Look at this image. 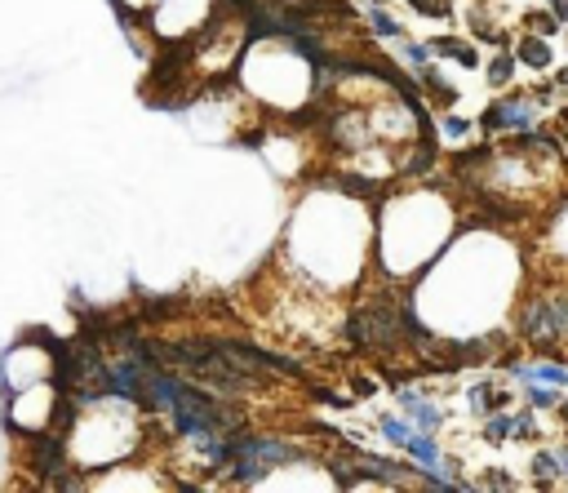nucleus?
I'll use <instances>...</instances> for the list:
<instances>
[{
	"label": "nucleus",
	"mask_w": 568,
	"mask_h": 493,
	"mask_svg": "<svg viewBox=\"0 0 568 493\" xmlns=\"http://www.w3.org/2000/svg\"><path fill=\"white\" fill-rule=\"evenodd\" d=\"M533 471H537L542 480H555V476L564 471V458H555V453H537V458H533Z\"/></svg>",
	"instance_id": "7"
},
{
	"label": "nucleus",
	"mask_w": 568,
	"mask_h": 493,
	"mask_svg": "<svg viewBox=\"0 0 568 493\" xmlns=\"http://www.w3.org/2000/svg\"><path fill=\"white\" fill-rule=\"evenodd\" d=\"M444 129H449V134H466V120H462V116H449V120H444Z\"/></svg>",
	"instance_id": "17"
},
{
	"label": "nucleus",
	"mask_w": 568,
	"mask_h": 493,
	"mask_svg": "<svg viewBox=\"0 0 568 493\" xmlns=\"http://www.w3.org/2000/svg\"><path fill=\"white\" fill-rule=\"evenodd\" d=\"M519 58H524L528 67H546V62H551V45H546L542 36H528V41L519 45Z\"/></svg>",
	"instance_id": "5"
},
{
	"label": "nucleus",
	"mask_w": 568,
	"mask_h": 493,
	"mask_svg": "<svg viewBox=\"0 0 568 493\" xmlns=\"http://www.w3.org/2000/svg\"><path fill=\"white\" fill-rule=\"evenodd\" d=\"M555 9H560V18H568V0H551Z\"/></svg>",
	"instance_id": "18"
},
{
	"label": "nucleus",
	"mask_w": 568,
	"mask_h": 493,
	"mask_svg": "<svg viewBox=\"0 0 568 493\" xmlns=\"http://www.w3.org/2000/svg\"><path fill=\"white\" fill-rule=\"evenodd\" d=\"M382 436H386V440H396V444L405 449V444H409V436H414V432H409L405 423H396V418H386V423H382Z\"/></svg>",
	"instance_id": "12"
},
{
	"label": "nucleus",
	"mask_w": 568,
	"mask_h": 493,
	"mask_svg": "<svg viewBox=\"0 0 568 493\" xmlns=\"http://www.w3.org/2000/svg\"><path fill=\"white\" fill-rule=\"evenodd\" d=\"M405 414H409V418H414L417 427H426V432H431V427H440V423H444V414H440V409H435V405H426V400H414V395H405Z\"/></svg>",
	"instance_id": "3"
},
{
	"label": "nucleus",
	"mask_w": 568,
	"mask_h": 493,
	"mask_svg": "<svg viewBox=\"0 0 568 493\" xmlns=\"http://www.w3.org/2000/svg\"><path fill=\"white\" fill-rule=\"evenodd\" d=\"M528 400H533L537 409H546V405H555V395H551V391H542V386H533V391H528Z\"/></svg>",
	"instance_id": "15"
},
{
	"label": "nucleus",
	"mask_w": 568,
	"mask_h": 493,
	"mask_svg": "<svg viewBox=\"0 0 568 493\" xmlns=\"http://www.w3.org/2000/svg\"><path fill=\"white\" fill-rule=\"evenodd\" d=\"M533 378H537V383H551V386H568V369H560V365H537Z\"/></svg>",
	"instance_id": "8"
},
{
	"label": "nucleus",
	"mask_w": 568,
	"mask_h": 493,
	"mask_svg": "<svg viewBox=\"0 0 568 493\" xmlns=\"http://www.w3.org/2000/svg\"><path fill=\"white\" fill-rule=\"evenodd\" d=\"M431 50H435V54H444V58H458L462 67H480V54H475L470 45H462V41H435Z\"/></svg>",
	"instance_id": "4"
},
{
	"label": "nucleus",
	"mask_w": 568,
	"mask_h": 493,
	"mask_svg": "<svg viewBox=\"0 0 568 493\" xmlns=\"http://www.w3.org/2000/svg\"><path fill=\"white\" fill-rule=\"evenodd\" d=\"M470 409H475V414L498 409V405H493V386H470Z\"/></svg>",
	"instance_id": "11"
},
{
	"label": "nucleus",
	"mask_w": 568,
	"mask_h": 493,
	"mask_svg": "<svg viewBox=\"0 0 568 493\" xmlns=\"http://www.w3.org/2000/svg\"><path fill=\"white\" fill-rule=\"evenodd\" d=\"M533 27H537V32H542V36H551V32H555V27H560V23H555V18H533Z\"/></svg>",
	"instance_id": "16"
},
{
	"label": "nucleus",
	"mask_w": 568,
	"mask_h": 493,
	"mask_svg": "<svg viewBox=\"0 0 568 493\" xmlns=\"http://www.w3.org/2000/svg\"><path fill=\"white\" fill-rule=\"evenodd\" d=\"M405 449H409V453H414V458H422V462H440V444H435V440L431 436H409V444H405Z\"/></svg>",
	"instance_id": "6"
},
{
	"label": "nucleus",
	"mask_w": 568,
	"mask_h": 493,
	"mask_svg": "<svg viewBox=\"0 0 568 493\" xmlns=\"http://www.w3.org/2000/svg\"><path fill=\"white\" fill-rule=\"evenodd\" d=\"M368 23H373V32H377V36H400V23H396V18H386L382 9H373V14H368Z\"/></svg>",
	"instance_id": "10"
},
{
	"label": "nucleus",
	"mask_w": 568,
	"mask_h": 493,
	"mask_svg": "<svg viewBox=\"0 0 568 493\" xmlns=\"http://www.w3.org/2000/svg\"><path fill=\"white\" fill-rule=\"evenodd\" d=\"M32 462H36L41 476H58L62 462H67V444L58 436H36V444H32Z\"/></svg>",
	"instance_id": "1"
},
{
	"label": "nucleus",
	"mask_w": 568,
	"mask_h": 493,
	"mask_svg": "<svg viewBox=\"0 0 568 493\" xmlns=\"http://www.w3.org/2000/svg\"><path fill=\"white\" fill-rule=\"evenodd\" d=\"M511 432H516V418H493V423H489V440H493V444L502 436H511Z\"/></svg>",
	"instance_id": "13"
},
{
	"label": "nucleus",
	"mask_w": 568,
	"mask_h": 493,
	"mask_svg": "<svg viewBox=\"0 0 568 493\" xmlns=\"http://www.w3.org/2000/svg\"><path fill=\"white\" fill-rule=\"evenodd\" d=\"M409 5H417L426 18H440V14H449V5H444V0H409Z\"/></svg>",
	"instance_id": "14"
},
{
	"label": "nucleus",
	"mask_w": 568,
	"mask_h": 493,
	"mask_svg": "<svg viewBox=\"0 0 568 493\" xmlns=\"http://www.w3.org/2000/svg\"><path fill=\"white\" fill-rule=\"evenodd\" d=\"M484 125L489 129H528L533 125V107H524V103H498V107L484 111Z\"/></svg>",
	"instance_id": "2"
},
{
	"label": "nucleus",
	"mask_w": 568,
	"mask_h": 493,
	"mask_svg": "<svg viewBox=\"0 0 568 493\" xmlns=\"http://www.w3.org/2000/svg\"><path fill=\"white\" fill-rule=\"evenodd\" d=\"M511 71H516V58H511V54H498V58H493V67H489L493 85H507V80H511Z\"/></svg>",
	"instance_id": "9"
}]
</instances>
